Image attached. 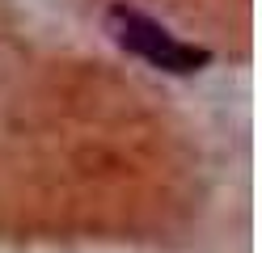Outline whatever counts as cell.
Instances as JSON below:
<instances>
[{"label": "cell", "mask_w": 262, "mask_h": 253, "mask_svg": "<svg viewBox=\"0 0 262 253\" xmlns=\"http://www.w3.org/2000/svg\"><path fill=\"white\" fill-rule=\"evenodd\" d=\"M106 30L114 34V42H119L123 51L140 55L144 63L161 67V72L186 76V72H199L203 63H211V51L173 38L165 26H157L152 17H144V13L127 9V5H114V9L106 13Z\"/></svg>", "instance_id": "1"}]
</instances>
